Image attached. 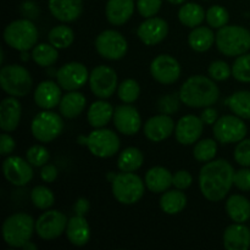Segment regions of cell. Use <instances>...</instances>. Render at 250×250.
I'll list each match as a JSON object with an SVG mask.
<instances>
[{
  "mask_svg": "<svg viewBox=\"0 0 250 250\" xmlns=\"http://www.w3.org/2000/svg\"><path fill=\"white\" fill-rule=\"evenodd\" d=\"M146 182L133 172L117 173L111 182L114 198L124 205H133L143 198Z\"/></svg>",
  "mask_w": 250,
  "mask_h": 250,
  "instance_id": "obj_7",
  "label": "cell"
},
{
  "mask_svg": "<svg viewBox=\"0 0 250 250\" xmlns=\"http://www.w3.org/2000/svg\"><path fill=\"white\" fill-rule=\"evenodd\" d=\"M26 159L34 167H43L45 164L49 163L50 154L49 150L43 146H33L27 150Z\"/></svg>",
  "mask_w": 250,
  "mask_h": 250,
  "instance_id": "obj_43",
  "label": "cell"
},
{
  "mask_svg": "<svg viewBox=\"0 0 250 250\" xmlns=\"http://www.w3.org/2000/svg\"><path fill=\"white\" fill-rule=\"evenodd\" d=\"M168 34V24L161 17H149L139 24L137 36L143 44L148 46L161 43Z\"/></svg>",
  "mask_w": 250,
  "mask_h": 250,
  "instance_id": "obj_18",
  "label": "cell"
},
{
  "mask_svg": "<svg viewBox=\"0 0 250 250\" xmlns=\"http://www.w3.org/2000/svg\"><path fill=\"white\" fill-rule=\"evenodd\" d=\"M226 211L229 219L237 224H246L250 220V202L241 194H233L227 199Z\"/></svg>",
  "mask_w": 250,
  "mask_h": 250,
  "instance_id": "obj_30",
  "label": "cell"
},
{
  "mask_svg": "<svg viewBox=\"0 0 250 250\" xmlns=\"http://www.w3.org/2000/svg\"><path fill=\"white\" fill-rule=\"evenodd\" d=\"M117 95H119L120 100L126 104H132L136 102L141 95V87L139 83L136 80L132 78H127L124 82H121L117 88Z\"/></svg>",
  "mask_w": 250,
  "mask_h": 250,
  "instance_id": "obj_40",
  "label": "cell"
},
{
  "mask_svg": "<svg viewBox=\"0 0 250 250\" xmlns=\"http://www.w3.org/2000/svg\"><path fill=\"white\" fill-rule=\"evenodd\" d=\"M22 249H24V250H37V246L34 243H32L31 241H28L26 244H24L23 247H22Z\"/></svg>",
  "mask_w": 250,
  "mask_h": 250,
  "instance_id": "obj_54",
  "label": "cell"
},
{
  "mask_svg": "<svg viewBox=\"0 0 250 250\" xmlns=\"http://www.w3.org/2000/svg\"><path fill=\"white\" fill-rule=\"evenodd\" d=\"M187 205V197L181 189L166 190L160 198V208L165 214L176 215L183 211Z\"/></svg>",
  "mask_w": 250,
  "mask_h": 250,
  "instance_id": "obj_33",
  "label": "cell"
},
{
  "mask_svg": "<svg viewBox=\"0 0 250 250\" xmlns=\"http://www.w3.org/2000/svg\"><path fill=\"white\" fill-rule=\"evenodd\" d=\"M15 148H16L15 139L7 134V132H4L0 136V155L9 156L15 150Z\"/></svg>",
  "mask_w": 250,
  "mask_h": 250,
  "instance_id": "obj_50",
  "label": "cell"
},
{
  "mask_svg": "<svg viewBox=\"0 0 250 250\" xmlns=\"http://www.w3.org/2000/svg\"><path fill=\"white\" fill-rule=\"evenodd\" d=\"M175 121L170 115L160 114L150 117L144 124V134L154 143H159L167 139L175 132Z\"/></svg>",
  "mask_w": 250,
  "mask_h": 250,
  "instance_id": "obj_20",
  "label": "cell"
},
{
  "mask_svg": "<svg viewBox=\"0 0 250 250\" xmlns=\"http://www.w3.org/2000/svg\"><path fill=\"white\" fill-rule=\"evenodd\" d=\"M61 89L58 82L54 81H43L37 85L34 90V102L41 109L51 110L58 106L61 102Z\"/></svg>",
  "mask_w": 250,
  "mask_h": 250,
  "instance_id": "obj_22",
  "label": "cell"
},
{
  "mask_svg": "<svg viewBox=\"0 0 250 250\" xmlns=\"http://www.w3.org/2000/svg\"><path fill=\"white\" fill-rule=\"evenodd\" d=\"M216 46L224 55L239 56L250 49V31L238 24L224 26L216 33Z\"/></svg>",
  "mask_w": 250,
  "mask_h": 250,
  "instance_id": "obj_4",
  "label": "cell"
},
{
  "mask_svg": "<svg viewBox=\"0 0 250 250\" xmlns=\"http://www.w3.org/2000/svg\"><path fill=\"white\" fill-rule=\"evenodd\" d=\"M233 158L238 165L250 167V139H242L234 148Z\"/></svg>",
  "mask_w": 250,
  "mask_h": 250,
  "instance_id": "obj_46",
  "label": "cell"
},
{
  "mask_svg": "<svg viewBox=\"0 0 250 250\" xmlns=\"http://www.w3.org/2000/svg\"><path fill=\"white\" fill-rule=\"evenodd\" d=\"M115 109L105 99L97 100L88 107L87 120L93 128H103L114 119Z\"/></svg>",
  "mask_w": 250,
  "mask_h": 250,
  "instance_id": "obj_29",
  "label": "cell"
},
{
  "mask_svg": "<svg viewBox=\"0 0 250 250\" xmlns=\"http://www.w3.org/2000/svg\"><path fill=\"white\" fill-rule=\"evenodd\" d=\"M120 146L119 136L109 128H95L88 136L87 148L97 158H112L119 153Z\"/></svg>",
  "mask_w": 250,
  "mask_h": 250,
  "instance_id": "obj_11",
  "label": "cell"
},
{
  "mask_svg": "<svg viewBox=\"0 0 250 250\" xmlns=\"http://www.w3.org/2000/svg\"><path fill=\"white\" fill-rule=\"evenodd\" d=\"M232 76L242 83H250V54L237 56L232 65Z\"/></svg>",
  "mask_w": 250,
  "mask_h": 250,
  "instance_id": "obj_42",
  "label": "cell"
},
{
  "mask_svg": "<svg viewBox=\"0 0 250 250\" xmlns=\"http://www.w3.org/2000/svg\"><path fill=\"white\" fill-rule=\"evenodd\" d=\"M214 43H216V34H214L209 27H195L188 36V44L197 53H205L214 45Z\"/></svg>",
  "mask_w": 250,
  "mask_h": 250,
  "instance_id": "obj_31",
  "label": "cell"
},
{
  "mask_svg": "<svg viewBox=\"0 0 250 250\" xmlns=\"http://www.w3.org/2000/svg\"><path fill=\"white\" fill-rule=\"evenodd\" d=\"M224 247L227 250H248L250 248V229L244 224L229 225L224 232Z\"/></svg>",
  "mask_w": 250,
  "mask_h": 250,
  "instance_id": "obj_25",
  "label": "cell"
},
{
  "mask_svg": "<svg viewBox=\"0 0 250 250\" xmlns=\"http://www.w3.org/2000/svg\"><path fill=\"white\" fill-rule=\"evenodd\" d=\"M112 121L117 132L125 136H134L142 127V117L137 107L126 103L115 109Z\"/></svg>",
  "mask_w": 250,
  "mask_h": 250,
  "instance_id": "obj_17",
  "label": "cell"
},
{
  "mask_svg": "<svg viewBox=\"0 0 250 250\" xmlns=\"http://www.w3.org/2000/svg\"><path fill=\"white\" fill-rule=\"evenodd\" d=\"M50 14L60 22H73L82 15L83 0H49Z\"/></svg>",
  "mask_w": 250,
  "mask_h": 250,
  "instance_id": "obj_23",
  "label": "cell"
},
{
  "mask_svg": "<svg viewBox=\"0 0 250 250\" xmlns=\"http://www.w3.org/2000/svg\"><path fill=\"white\" fill-rule=\"evenodd\" d=\"M173 175L163 166H154L149 168L144 177L146 188L153 193H164L172 186Z\"/></svg>",
  "mask_w": 250,
  "mask_h": 250,
  "instance_id": "obj_27",
  "label": "cell"
},
{
  "mask_svg": "<svg viewBox=\"0 0 250 250\" xmlns=\"http://www.w3.org/2000/svg\"><path fill=\"white\" fill-rule=\"evenodd\" d=\"M208 72H209L210 77L212 80L217 81V82H222V81H226L227 78H229V76H232V68L229 67L226 61L216 60L211 62Z\"/></svg>",
  "mask_w": 250,
  "mask_h": 250,
  "instance_id": "obj_44",
  "label": "cell"
},
{
  "mask_svg": "<svg viewBox=\"0 0 250 250\" xmlns=\"http://www.w3.org/2000/svg\"><path fill=\"white\" fill-rule=\"evenodd\" d=\"M193 183V177L188 171L186 170H180L173 175L172 180V186H175V188L181 190H185L187 188H189Z\"/></svg>",
  "mask_w": 250,
  "mask_h": 250,
  "instance_id": "obj_49",
  "label": "cell"
},
{
  "mask_svg": "<svg viewBox=\"0 0 250 250\" xmlns=\"http://www.w3.org/2000/svg\"><path fill=\"white\" fill-rule=\"evenodd\" d=\"M181 102L189 107L202 109L212 106L220 98V89L212 78L197 75L188 78L181 85Z\"/></svg>",
  "mask_w": 250,
  "mask_h": 250,
  "instance_id": "obj_2",
  "label": "cell"
},
{
  "mask_svg": "<svg viewBox=\"0 0 250 250\" xmlns=\"http://www.w3.org/2000/svg\"><path fill=\"white\" fill-rule=\"evenodd\" d=\"M180 103H182L180 99V95H176V93L164 95L158 100V110L161 114H175L180 109Z\"/></svg>",
  "mask_w": 250,
  "mask_h": 250,
  "instance_id": "obj_45",
  "label": "cell"
},
{
  "mask_svg": "<svg viewBox=\"0 0 250 250\" xmlns=\"http://www.w3.org/2000/svg\"><path fill=\"white\" fill-rule=\"evenodd\" d=\"M207 12L202 5L197 2H186L178 10V20L181 23L189 28H195L200 26L205 20Z\"/></svg>",
  "mask_w": 250,
  "mask_h": 250,
  "instance_id": "obj_32",
  "label": "cell"
},
{
  "mask_svg": "<svg viewBox=\"0 0 250 250\" xmlns=\"http://www.w3.org/2000/svg\"><path fill=\"white\" fill-rule=\"evenodd\" d=\"M229 110L243 120H250V92L238 90L227 99Z\"/></svg>",
  "mask_w": 250,
  "mask_h": 250,
  "instance_id": "obj_36",
  "label": "cell"
},
{
  "mask_svg": "<svg viewBox=\"0 0 250 250\" xmlns=\"http://www.w3.org/2000/svg\"><path fill=\"white\" fill-rule=\"evenodd\" d=\"M0 85L6 94L23 98L31 92L33 80L26 67L17 63H11L2 66L0 70Z\"/></svg>",
  "mask_w": 250,
  "mask_h": 250,
  "instance_id": "obj_6",
  "label": "cell"
},
{
  "mask_svg": "<svg viewBox=\"0 0 250 250\" xmlns=\"http://www.w3.org/2000/svg\"><path fill=\"white\" fill-rule=\"evenodd\" d=\"M2 173L5 180L12 186L16 187H23L28 185L33 178V168L27 159L20 158V156L9 155L2 163Z\"/></svg>",
  "mask_w": 250,
  "mask_h": 250,
  "instance_id": "obj_16",
  "label": "cell"
},
{
  "mask_svg": "<svg viewBox=\"0 0 250 250\" xmlns=\"http://www.w3.org/2000/svg\"><path fill=\"white\" fill-rule=\"evenodd\" d=\"M65 233L72 246L84 247L90 239V227L85 216L73 215L68 220Z\"/></svg>",
  "mask_w": 250,
  "mask_h": 250,
  "instance_id": "obj_26",
  "label": "cell"
},
{
  "mask_svg": "<svg viewBox=\"0 0 250 250\" xmlns=\"http://www.w3.org/2000/svg\"><path fill=\"white\" fill-rule=\"evenodd\" d=\"M48 41L58 49H66L75 41V33L67 24H59L53 27L48 34Z\"/></svg>",
  "mask_w": 250,
  "mask_h": 250,
  "instance_id": "obj_37",
  "label": "cell"
},
{
  "mask_svg": "<svg viewBox=\"0 0 250 250\" xmlns=\"http://www.w3.org/2000/svg\"><path fill=\"white\" fill-rule=\"evenodd\" d=\"M39 32L29 19L12 21L4 29V41L17 51H29L37 45Z\"/></svg>",
  "mask_w": 250,
  "mask_h": 250,
  "instance_id": "obj_5",
  "label": "cell"
},
{
  "mask_svg": "<svg viewBox=\"0 0 250 250\" xmlns=\"http://www.w3.org/2000/svg\"><path fill=\"white\" fill-rule=\"evenodd\" d=\"M63 131L62 116L51 110H43L34 116L31 124V132L41 143L55 141Z\"/></svg>",
  "mask_w": 250,
  "mask_h": 250,
  "instance_id": "obj_8",
  "label": "cell"
},
{
  "mask_svg": "<svg viewBox=\"0 0 250 250\" xmlns=\"http://www.w3.org/2000/svg\"><path fill=\"white\" fill-rule=\"evenodd\" d=\"M200 119L203 120L204 125H214L215 122L219 119V114H217L216 110L211 106L204 107V111L200 115Z\"/></svg>",
  "mask_w": 250,
  "mask_h": 250,
  "instance_id": "obj_53",
  "label": "cell"
},
{
  "mask_svg": "<svg viewBox=\"0 0 250 250\" xmlns=\"http://www.w3.org/2000/svg\"><path fill=\"white\" fill-rule=\"evenodd\" d=\"M204 129V122L195 115H186L178 120L175 128L176 139L182 146L197 143Z\"/></svg>",
  "mask_w": 250,
  "mask_h": 250,
  "instance_id": "obj_19",
  "label": "cell"
},
{
  "mask_svg": "<svg viewBox=\"0 0 250 250\" xmlns=\"http://www.w3.org/2000/svg\"><path fill=\"white\" fill-rule=\"evenodd\" d=\"M216 139L205 138L198 142L193 149V156L200 163H208L214 160L217 154Z\"/></svg>",
  "mask_w": 250,
  "mask_h": 250,
  "instance_id": "obj_38",
  "label": "cell"
},
{
  "mask_svg": "<svg viewBox=\"0 0 250 250\" xmlns=\"http://www.w3.org/2000/svg\"><path fill=\"white\" fill-rule=\"evenodd\" d=\"M163 6V0H137V10L144 19L156 16Z\"/></svg>",
  "mask_w": 250,
  "mask_h": 250,
  "instance_id": "obj_47",
  "label": "cell"
},
{
  "mask_svg": "<svg viewBox=\"0 0 250 250\" xmlns=\"http://www.w3.org/2000/svg\"><path fill=\"white\" fill-rule=\"evenodd\" d=\"M59 49L50 43L37 44L33 48L31 58L41 67H51L59 59Z\"/></svg>",
  "mask_w": 250,
  "mask_h": 250,
  "instance_id": "obj_35",
  "label": "cell"
},
{
  "mask_svg": "<svg viewBox=\"0 0 250 250\" xmlns=\"http://www.w3.org/2000/svg\"><path fill=\"white\" fill-rule=\"evenodd\" d=\"M233 183L239 190L250 192V168H241L234 172Z\"/></svg>",
  "mask_w": 250,
  "mask_h": 250,
  "instance_id": "obj_48",
  "label": "cell"
},
{
  "mask_svg": "<svg viewBox=\"0 0 250 250\" xmlns=\"http://www.w3.org/2000/svg\"><path fill=\"white\" fill-rule=\"evenodd\" d=\"M95 50L103 59L117 61L124 58L128 50V43L122 33L115 29H105L95 38Z\"/></svg>",
  "mask_w": 250,
  "mask_h": 250,
  "instance_id": "obj_10",
  "label": "cell"
},
{
  "mask_svg": "<svg viewBox=\"0 0 250 250\" xmlns=\"http://www.w3.org/2000/svg\"><path fill=\"white\" fill-rule=\"evenodd\" d=\"M167 1L173 5H181V4H185L186 0H167Z\"/></svg>",
  "mask_w": 250,
  "mask_h": 250,
  "instance_id": "obj_55",
  "label": "cell"
},
{
  "mask_svg": "<svg viewBox=\"0 0 250 250\" xmlns=\"http://www.w3.org/2000/svg\"><path fill=\"white\" fill-rule=\"evenodd\" d=\"M205 20L211 28L220 29L229 23V14L227 9H225L221 5H212L208 9Z\"/></svg>",
  "mask_w": 250,
  "mask_h": 250,
  "instance_id": "obj_41",
  "label": "cell"
},
{
  "mask_svg": "<svg viewBox=\"0 0 250 250\" xmlns=\"http://www.w3.org/2000/svg\"><path fill=\"white\" fill-rule=\"evenodd\" d=\"M180 62L168 54L158 55L150 63V75L160 84H173L180 78Z\"/></svg>",
  "mask_w": 250,
  "mask_h": 250,
  "instance_id": "obj_15",
  "label": "cell"
},
{
  "mask_svg": "<svg viewBox=\"0 0 250 250\" xmlns=\"http://www.w3.org/2000/svg\"><path fill=\"white\" fill-rule=\"evenodd\" d=\"M234 168L225 159L205 163L199 172V188L203 197L209 202H221L231 190Z\"/></svg>",
  "mask_w": 250,
  "mask_h": 250,
  "instance_id": "obj_1",
  "label": "cell"
},
{
  "mask_svg": "<svg viewBox=\"0 0 250 250\" xmlns=\"http://www.w3.org/2000/svg\"><path fill=\"white\" fill-rule=\"evenodd\" d=\"M85 105H87V99L84 95L77 90H71L61 98V102L59 104V111L62 117L72 120L80 116L84 111Z\"/></svg>",
  "mask_w": 250,
  "mask_h": 250,
  "instance_id": "obj_28",
  "label": "cell"
},
{
  "mask_svg": "<svg viewBox=\"0 0 250 250\" xmlns=\"http://www.w3.org/2000/svg\"><path fill=\"white\" fill-rule=\"evenodd\" d=\"M59 176V171L53 164H45L41 170V177L45 183L55 182Z\"/></svg>",
  "mask_w": 250,
  "mask_h": 250,
  "instance_id": "obj_51",
  "label": "cell"
},
{
  "mask_svg": "<svg viewBox=\"0 0 250 250\" xmlns=\"http://www.w3.org/2000/svg\"><path fill=\"white\" fill-rule=\"evenodd\" d=\"M22 107L16 97L9 95L0 103V128L2 132H14L21 121Z\"/></svg>",
  "mask_w": 250,
  "mask_h": 250,
  "instance_id": "obj_21",
  "label": "cell"
},
{
  "mask_svg": "<svg viewBox=\"0 0 250 250\" xmlns=\"http://www.w3.org/2000/svg\"><path fill=\"white\" fill-rule=\"evenodd\" d=\"M136 7L134 0H107L105 16L114 26H122L132 17Z\"/></svg>",
  "mask_w": 250,
  "mask_h": 250,
  "instance_id": "obj_24",
  "label": "cell"
},
{
  "mask_svg": "<svg viewBox=\"0 0 250 250\" xmlns=\"http://www.w3.org/2000/svg\"><path fill=\"white\" fill-rule=\"evenodd\" d=\"M116 71L106 65L97 66L89 75V88L95 97L107 99L112 97L119 88Z\"/></svg>",
  "mask_w": 250,
  "mask_h": 250,
  "instance_id": "obj_12",
  "label": "cell"
},
{
  "mask_svg": "<svg viewBox=\"0 0 250 250\" xmlns=\"http://www.w3.org/2000/svg\"><path fill=\"white\" fill-rule=\"evenodd\" d=\"M67 222L65 214L58 210H49L37 219L36 233L43 241H54L66 231Z\"/></svg>",
  "mask_w": 250,
  "mask_h": 250,
  "instance_id": "obj_13",
  "label": "cell"
},
{
  "mask_svg": "<svg viewBox=\"0 0 250 250\" xmlns=\"http://www.w3.org/2000/svg\"><path fill=\"white\" fill-rule=\"evenodd\" d=\"M214 137L219 143L232 144L238 143L246 138L248 127L243 119L237 115H224L219 117L212 127Z\"/></svg>",
  "mask_w": 250,
  "mask_h": 250,
  "instance_id": "obj_9",
  "label": "cell"
},
{
  "mask_svg": "<svg viewBox=\"0 0 250 250\" xmlns=\"http://www.w3.org/2000/svg\"><path fill=\"white\" fill-rule=\"evenodd\" d=\"M36 231V221L26 212H16L7 217L1 227L2 238L11 248H22L31 241Z\"/></svg>",
  "mask_w": 250,
  "mask_h": 250,
  "instance_id": "obj_3",
  "label": "cell"
},
{
  "mask_svg": "<svg viewBox=\"0 0 250 250\" xmlns=\"http://www.w3.org/2000/svg\"><path fill=\"white\" fill-rule=\"evenodd\" d=\"M31 202L37 209L49 210L55 203V197L51 189L45 186H37L31 192Z\"/></svg>",
  "mask_w": 250,
  "mask_h": 250,
  "instance_id": "obj_39",
  "label": "cell"
},
{
  "mask_svg": "<svg viewBox=\"0 0 250 250\" xmlns=\"http://www.w3.org/2000/svg\"><path fill=\"white\" fill-rule=\"evenodd\" d=\"M21 53H22V56H21L22 60H23V61H27V60H28V59H29V54H28V51H21Z\"/></svg>",
  "mask_w": 250,
  "mask_h": 250,
  "instance_id": "obj_56",
  "label": "cell"
},
{
  "mask_svg": "<svg viewBox=\"0 0 250 250\" xmlns=\"http://www.w3.org/2000/svg\"><path fill=\"white\" fill-rule=\"evenodd\" d=\"M89 200L87 198H78L73 204V212L78 216H85L89 211Z\"/></svg>",
  "mask_w": 250,
  "mask_h": 250,
  "instance_id": "obj_52",
  "label": "cell"
},
{
  "mask_svg": "<svg viewBox=\"0 0 250 250\" xmlns=\"http://www.w3.org/2000/svg\"><path fill=\"white\" fill-rule=\"evenodd\" d=\"M89 75L85 65L77 61H71L59 68L56 72V82L67 92L78 90L89 82Z\"/></svg>",
  "mask_w": 250,
  "mask_h": 250,
  "instance_id": "obj_14",
  "label": "cell"
},
{
  "mask_svg": "<svg viewBox=\"0 0 250 250\" xmlns=\"http://www.w3.org/2000/svg\"><path fill=\"white\" fill-rule=\"evenodd\" d=\"M144 163V155L136 146H129L122 150L117 158V167L121 172H134Z\"/></svg>",
  "mask_w": 250,
  "mask_h": 250,
  "instance_id": "obj_34",
  "label": "cell"
}]
</instances>
